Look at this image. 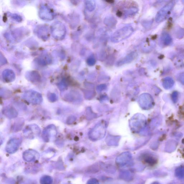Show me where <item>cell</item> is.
<instances>
[{"mask_svg": "<svg viewBox=\"0 0 184 184\" xmlns=\"http://www.w3.org/2000/svg\"><path fill=\"white\" fill-rule=\"evenodd\" d=\"M172 99L174 103H176L178 101V93L177 92H174L172 93Z\"/></svg>", "mask_w": 184, "mask_h": 184, "instance_id": "26", "label": "cell"}, {"mask_svg": "<svg viewBox=\"0 0 184 184\" xmlns=\"http://www.w3.org/2000/svg\"><path fill=\"white\" fill-rule=\"evenodd\" d=\"M174 4V1L170 2L159 11L156 18V21L157 23H160L166 18L167 15L173 8Z\"/></svg>", "mask_w": 184, "mask_h": 184, "instance_id": "5", "label": "cell"}, {"mask_svg": "<svg viewBox=\"0 0 184 184\" xmlns=\"http://www.w3.org/2000/svg\"><path fill=\"white\" fill-rule=\"evenodd\" d=\"M40 15L41 18H43V19H51L53 17L51 11L47 8H42L40 10Z\"/></svg>", "mask_w": 184, "mask_h": 184, "instance_id": "12", "label": "cell"}, {"mask_svg": "<svg viewBox=\"0 0 184 184\" xmlns=\"http://www.w3.org/2000/svg\"><path fill=\"white\" fill-rule=\"evenodd\" d=\"M22 97L24 100L33 105H40L43 101L41 95L35 91H27L24 93Z\"/></svg>", "mask_w": 184, "mask_h": 184, "instance_id": "2", "label": "cell"}, {"mask_svg": "<svg viewBox=\"0 0 184 184\" xmlns=\"http://www.w3.org/2000/svg\"><path fill=\"white\" fill-rule=\"evenodd\" d=\"M2 112L4 116L9 119L15 118L18 114L17 110L12 106L10 105L4 108Z\"/></svg>", "mask_w": 184, "mask_h": 184, "instance_id": "9", "label": "cell"}, {"mask_svg": "<svg viewBox=\"0 0 184 184\" xmlns=\"http://www.w3.org/2000/svg\"><path fill=\"white\" fill-rule=\"evenodd\" d=\"M95 63H96V61L94 57L91 56L88 59L87 63L89 66H94Z\"/></svg>", "mask_w": 184, "mask_h": 184, "instance_id": "25", "label": "cell"}, {"mask_svg": "<svg viewBox=\"0 0 184 184\" xmlns=\"http://www.w3.org/2000/svg\"><path fill=\"white\" fill-rule=\"evenodd\" d=\"M40 155L38 152L34 150H28L24 152L23 154V158L26 161H33L38 160Z\"/></svg>", "mask_w": 184, "mask_h": 184, "instance_id": "8", "label": "cell"}, {"mask_svg": "<svg viewBox=\"0 0 184 184\" xmlns=\"http://www.w3.org/2000/svg\"><path fill=\"white\" fill-rule=\"evenodd\" d=\"M58 87L59 90L62 91L66 90L67 88V85L65 82L63 81L58 84Z\"/></svg>", "mask_w": 184, "mask_h": 184, "instance_id": "24", "label": "cell"}, {"mask_svg": "<svg viewBox=\"0 0 184 184\" xmlns=\"http://www.w3.org/2000/svg\"><path fill=\"white\" fill-rule=\"evenodd\" d=\"M179 79L181 83L184 85V72L181 73L179 76Z\"/></svg>", "mask_w": 184, "mask_h": 184, "instance_id": "28", "label": "cell"}, {"mask_svg": "<svg viewBox=\"0 0 184 184\" xmlns=\"http://www.w3.org/2000/svg\"><path fill=\"white\" fill-rule=\"evenodd\" d=\"M137 55V53L136 52L131 53L125 58L117 62L116 65L121 66L125 64L131 62L135 59H136Z\"/></svg>", "mask_w": 184, "mask_h": 184, "instance_id": "10", "label": "cell"}, {"mask_svg": "<svg viewBox=\"0 0 184 184\" xmlns=\"http://www.w3.org/2000/svg\"><path fill=\"white\" fill-rule=\"evenodd\" d=\"M161 39L163 43L165 45H169L172 42V38L169 34L167 33H164L162 35Z\"/></svg>", "mask_w": 184, "mask_h": 184, "instance_id": "18", "label": "cell"}, {"mask_svg": "<svg viewBox=\"0 0 184 184\" xmlns=\"http://www.w3.org/2000/svg\"><path fill=\"white\" fill-rule=\"evenodd\" d=\"M51 31L53 37L57 40L62 39L65 36V27L61 22H57L53 24L52 26Z\"/></svg>", "mask_w": 184, "mask_h": 184, "instance_id": "3", "label": "cell"}, {"mask_svg": "<svg viewBox=\"0 0 184 184\" xmlns=\"http://www.w3.org/2000/svg\"><path fill=\"white\" fill-rule=\"evenodd\" d=\"M175 175L179 178H184V165L181 166L177 168L175 170Z\"/></svg>", "mask_w": 184, "mask_h": 184, "instance_id": "20", "label": "cell"}, {"mask_svg": "<svg viewBox=\"0 0 184 184\" xmlns=\"http://www.w3.org/2000/svg\"><path fill=\"white\" fill-rule=\"evenodd\" d=\"M57 134V130L55 126L53 125H49L43 130L42 134V138L44 141L48 142L51 139L55 138Z\"/></svg>", "mask_w": 184, "mask_h": 184, "instance_id": "6", "label": "cell"}, {"mask_svg": "<svg viewBox=\"0 0 184 184\" xmlns=\"http://www.w3.org/2000/svg\"><path fill=\"white\" fill-rule=\"evenodd\" d=\"M143 160L146 163L150 165H153L156 163L157 160L150 155H146L143 157Z\"/></svg>", "mask_w": 184, "mask_h": 184, "instance_id": "16", "label": "cell"}, {"mask_svg": "<svg viewBox=\"0 0 184 184\" xmlns=\"http://www.w3.org/2000/svg\"><path fill=\"white\" fill-rule=\"evenodd\" d=\"M131 157L129 156L119 157L116 160L118 165H119L123 166L128 165L130 162L131 160Z\"/></svg>", "mask_w": 184, "mask_h": 184, "instance_id": "14", "label": "cell"}, {"mask_svg": "<svg viewBox=\"0 0 184 184\" xmlns=\"http://www.w3.org/2000/svg\"><path fill=\"white\" fill-rule=\"evenodd\" d=\"M174 81L171 77H167L163 81V85L164 88L168 90L171 88L174 85Z\"/></svg>", "mask_w": 184, "mask_h": 184, "instance_id": "15", "label": "cell"}, {"mask_svg": "<svg viewBox=\"0 0 184 184\" xmlns=\"http://www.w3.org/2000/svg\"><path fill=\"white\" fill-rule=\"evenodd\" d=\"M152 184H160L159 183V182H154Z\"/></svg>", "mask_w": 184, "mask_h": 184, "instance_id": "30", "label": "cell"}, {"mask_svg": "<svg viewBox=\"0 0 184 184\" xmlns=\"http://www.w3.org/2000/svg\"><path fill=\"white\" fill-rule=\"evenodd\" d=\"M26 77L29 81L33 83L38 82L40 79L39 75L35 72L29 73L27 75Z\"/></svg>", "mask_w": 184, "mask_h": 184, "instance_id": "19", "label": "cell"}, {"mask_svg": "<svg viewBox=\"0 0 184 184\" xmlns=\"http://www.w3.org/2000/svg\"><path fill=\"white\" fill-rule=\"evenodd\" d=\"M52 179L50 177L45 176L41 177L40 182L41 184H52Z\"/></svg>", "mask_w": 184, "mask_h": 184, "instance_id": "22", "label": "cell"}, {"mask_svg": "<svg viewBox=\"0 0 184 184\" xmlns=\"http://www.w3.org/2000/svg\"><path fill=\"white\" fill-rule=\"evenodd\" d=\"M88 184H99L98 181H97V179L95 178H92L90 179V180L88 181Z\"/></svg>", "mask_w": 184, "mask_h": 184, "instance_id": "27", "label": "cell"}, {"mask_svg": "<svg viewBox=\"0 0 184 184\" xmlns=\"http://www.w3.org/2000/svg\"><path fill=\"white\" fill-rule=\"evenodd\" d=\"M134 32V29L131 26L124 27L117 30L113 34L111 37L113 43H117L128 38Z\"/></svg>", "mask_w": 184, "mask_h": 184, "instance_id": "1", "label": "cell"}, {"mask_svg": "<svg viewBox=\"0 0 184 184\" xmlns=\"http://www.w3.org/2000/svg\"><path fill=\"white\" fill-rule=\"evenodd\" d=\"M104 23L105 25L109 27H113L116 25L117 21L114 17L113 16H108L106 17L104 20Z\"/></svg>", "mask_w": 184, "mask_h": 184, "instance_id": "17", "label": "cell"}, {"mask_svg": "<svg viewBox=\"0 0 184 184\" xmlns=\"http://www.w3.org/2000/svg\"><path fill=\"white\" fill-rule=\"evenodd\" d=\"M85 4L86 9L90 12L93 11L96 7L95 1L92 0L86 1Z\"/></svg>", "mask_w": 184, "mask_h": 184, "instance_id": "21", "label": "cell"}, {"mask_svg": "<svg viewBox=\"0 0 184 184\" xmlns=\"http://www.w3.org/2000/svg\"><path fill=\"white\" fill-rule=\"evenodd\" d=\"M41 130L38 126L35 124H31L26 126L23 130L24 136L28 138L32 139L38 137Z\"/></svg>", "mask_w": 184, "mask_h": 184, "instance_id": "4", "label": "cell"}, {"mask_svg": "<svg viewBox=\"0 0 184 184\" xmlns=\"http://www.w3.org/2000/svg\"><path fill=\"white\" fill-rule=\"evenodd\" d=\"M48 98L51 102H54L57 100L58 97L54 93H49L48 94Z\"/></svg>", "mask_w": 184, "mask_h": 184, "instance_id": "23", "label": "cell"}, {"mask_svg": "<svg viewBox=\"0 0 184 184\" xmlns=\"http://www.w3.org/2000/svg\"><path fill=\"white\" fill-rule=\"evenodd\" d=\"M24 119L23 118H19L15 122L12 128L14 132H18L21 130L24 124Z\"/></svg>", "mask_w": 184, "mask_h": 184, "instance_id": "13", "label": "cell"}, {"mask_svg": "<svg viewBox=\"0 0 184 184\" xmlns=\"http://www.w3.org/2000/svg\"><path fill=\"white\" fill-rule=\"evenodd\" d=\"M21 140L17 138H13L8 141L6 148V152L9 154L14 153L18 149Z\"/></svg>", "mask_w": 184, "mask_h": 184, "instance_id": "7", "label": "cell"}, {"mask_svg": "<svg viewBox=\"0 0 184 184\" xmlns=\"http://www.w3.org/2000/svg\"><path fill=\"white\" fill-rule=\"evenodd\" d=\"M15 77V74L11 70H6L3 73V78L4 80L7 83L14 81Z\"/></svg>", "mask_w": 184, "mask_h": 184, "instance_id": "11", "label": "cell"}, {"mask_svg": "<svg viewBox=\"0 0 184 184\" xmlns=\"http://www.w3.org/2000/svg\"><path fill=\"white\" fill-rule=\"evenodd\" d=\"M75 119L74 117H69L67 119V121H66V123L68 124H70L74 122V120Z\"/></svg>", "mask_w": 184, "mask_h": 184, "instance_id": "29", "label": "cell"}]
</instances>
